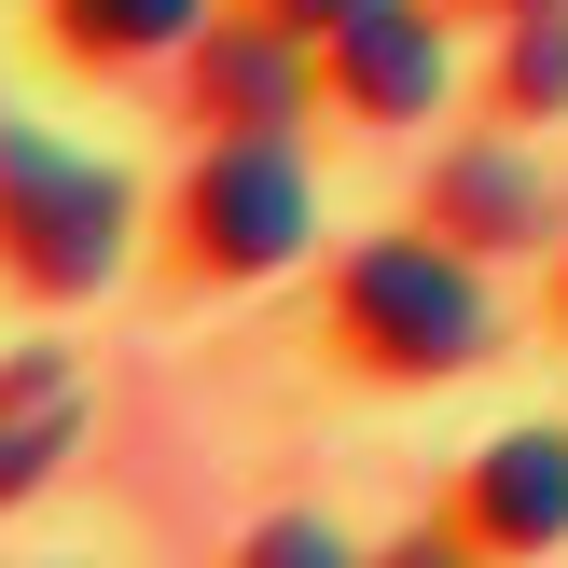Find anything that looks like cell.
Listing matches in <instances>:
<instances>
[{
  "label": "cell",
  "instance_id": "6da1fadb",
  "mask_svg": "<svg viewBox=\"0 0 568 568\" xmlns=\"http://www.w3.org/2000/svg\"><path fill=\"white\" fill-rule=\"evenodd\" d=\"M0 236H14V264L42 277V292H98L111 236H125V194H111L98 166H70V153H42V139L0 125Z\"/></svg>",
  "mask_w": 568,
  "mask_h": 568
},
{
  "label": "cell",
  "instance_id": "7a4b0ae2",
  "mask_svg": "<svg viewBox=\"0 0 568 568\" xmlns=\"http://www.w3.org/2000/svg\"><path fill=\"white\" fill-rule=\"evenodd\" d=\"M347 320L375 333L388 361H430V375L486 347V305H471V277L444 264L430 236H388V250H361V264H347Z\"/></svg>",
  "mask_w": 568,
  "mask_h": 568
},
{
  "label": "cell",
  "instance_id": "3957f363",
  "mask_svg": "<svg viewBox=\"0 0 568 568\" xmlns=\"http://www.w3.org/2000/svg\"><path fill=\"white\" fill-rule=\"evenodd\" d=\"M194 236H209V264H292L305 250V166L277 153V139H222L209 181H194Z\"/></svg>",
  "mask_w": 568,
  "mask_h": 568
},
{
  "label": "cell",
  "instance_id": "277c9868",
  "mask_svg": "<svg viewBox=\"0 0 568 568\" xmlns=\"http://www.w3.org/2000/svg\"><path fill=\"white\" fill-rule=\"evenodd\" d=\"M333 42H347V98L361 111H430L444 98V42H430V14H403V0H361Z\"/></svg>",
  "mask_w": 568,
  "mask_h": 568
},
{
  "label": "cell",
  "instance_id": "5b68a950",
  "mask_svg": "<svg viewBox=\"0 0 568 568\" xmlns=\"http://www.w3.org/2000/svg\"><path fill=\"white\" fill-rule=\"evenodd\" d=\"M471 527H486V541H568V444L555 430L499 444V458L471 471Z\"/></svg>",
  "mask_w": 568,
  "mask_h": 568
},
{
  "label": "cell",
  "instance_id": "8992f818",
  "mask_svg": "<svg viewBox=\"0 0 568 568\" xmlns=\"http://www.w3.org/2000/svg\"><path fill=\"white\" fill-rule=\"evenodd\" d=\"M70 430H83V388H70V361H14L0 375V499H28L55 458H70Z\"/></svg>",
  "mask_w": 568,
  "mask_h": 568
},
{
  "label": "cell",
  "instance_id": "52a82bcc",
  "mask_svg": "<svg viewBox=\"0 0 568 568\" xmlns=\"http://www.w3.org/2000/svg\"><path fill=\"white\" fill-rule=\"evenodd\" d=\"M209 98H222V125H292V14L250 28V42H209Z\"/></svg>",
  "mask_w": 568,
  "mask_h": 568
},
{
  "label": "cell",
  "instance_id": "ba28073f",
  "mask_svg": "<svg viewBox=\"0 0 568 568\" xmlns=\"http://www.w3.org/2000/svg\"><path fill=\"white\" fill-rule=\"evenodd\" d=\"M194 14H209V0H70V28H83V42H111V55H153V42H181Z\"/></svg>",
  "mask_w": 568,
  "mask_h": 568
},
{
  "label": "cell",
  "instance_id": "9c48e42d",
  "mask_svg": "<svg viewBox=\"0 0 568 568\" xmlns=\"http://www.w3.org/2000/svg\"><path fill=\"white\" fill-rule=\"evenodd\" d=\"M514 98H527V111L568 98V0H541V14H527V42H514Z\"/></svg>",
  "mask_w": 568,
  "mask_h": 568
},
{
  "label": "cell",
  "instance_id": "30bf717a",
  "mask_svg": "<svg viewBox=\"0 0 568 568\" xmlns=\"http://www.w3.org/2000/svg\"><path fill=\"white\" fill-rule=\"evenodd\" d=\"M514 209H527V166L471 153V166H458V222H514Z\"/></svg>",
  "mask_w": 568,
  "mask_h": 568
},
{
  "label": "cell",
  "instance_id": "8fae6325",
  "mask_svg": "<svg viewBox=\"0 0 568 568\" xmlns=\"http://www.w3.org/2000/svg\"><path fill=\"white\" fill-rule=\"evenodd\" d=\"M277 14H305V28H347V14H361V0H277Z\"/></svg>",
  "mask_w": 568,
  "mask_h": 568
},
{
  "label": "cell",
  "instance_id": "7c38bea8",
  "mask_svg": "<svg viewBox=\"0 0 568 568\" xmlns=\"http://www.w3.org/2000/svg\"><path fill=\"white\" fill-rule=\"evenodd\" d=\"M514 14H541V0H514Z\"/></svg>",
  "mask_w": 568,
  "mask_h": 568
}]
</instances>
